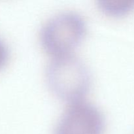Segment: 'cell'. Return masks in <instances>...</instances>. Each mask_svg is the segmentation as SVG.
Returning a JSON list of instances; mask_svg holds the SVG:
<instances>
[{"mask_svg":"<svg viewBox=\"0 0 134 134\" xmlns=\"http://www.w3.org/2000/svg\"><path fill=\"white\" fill-rule=\"evenodd\" d=\"M45 76L54 94L69 103L83 99L91 85L87 64L73 52L52 57L47 64Z\"/></svg>","mask_w":134,"mask_h":134,"instance_id":"6da1fadb","label":"cell"},{"mask_svg":"<svg viewBox=\"0 0 134 134\" xmlns=\"http://www.w3.org/2000/svg\"><path fill=\"white\" fill-rule=\"evenodd\" d=\"M103 130L102 111L82 99L69 103L58 120L53 134H103Z\"/></svg>","mask_w":134,"mask_h":134,"instance_id":"3957f363","label":"cell"},{"mask_svg":"<svg viewBox=\"0 0 134 134\" xmlns=\"http://www.w3.org/2000/svg\"><path fill=\"white\" fill-rule=\"evenodd\" d=\"M8 58V51L3 42L0 39V68L3 66Z\"/></svg>","mask_w":134,"mask_h":134,"instance_id":"5b68a950","label":"cell"},{"mask_svg":"<svg viewBox=\"0 0 134 134\" xmlns=\"http://www.w3.org/2000/svg\"><path fill=\"white\" fill-rule=\"evenodd\" d=\"M86 31L83 17L73 10L56 13L45 21L39 31L42 48L52 57L72 53Z\"/></svg>","mask_w":134,"mask_h":134,"instance_id":"7a4b0ae2","label":"cell"},{"mask_svg":"<svg viewBox=\"0 0 134 134\" xmlns=\"http://www.w3.org/2000/svg\"><path fill=\"white\" fill-rule=\"evenodd\" d=\"M99 5L109 14H121L133 8L134 0H102Z\"/></svg>","mask_w":134,"mask_h":134,"instance_id":"277c9868","label":"cell"}]
</instances>
